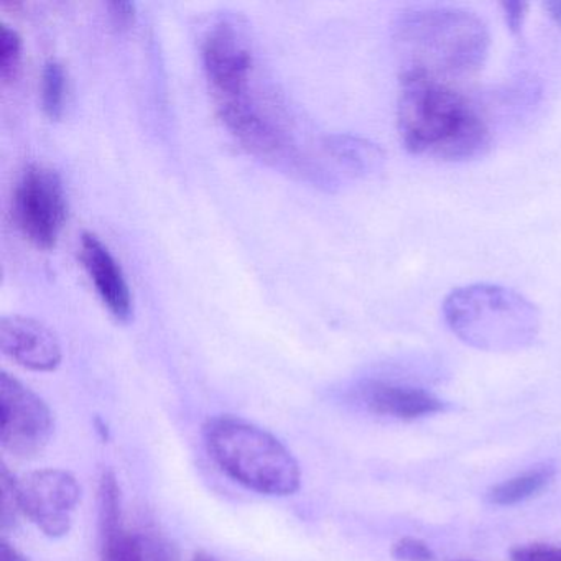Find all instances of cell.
Listing matches in <instances>:
<instances>
[{
    "instance_id": "obj_1",
    "label": "cell",
    "mask_w": 561,
    "mask_h": 561,
    "mask_svg": "<svg viewBox=\"0 0 561 561\" xmlns=\"http://www.w3.org/2000/svg\"><path fill=\"white\" fill-rule=\"evenodd\" d=\"M400 139L416 156L449 162L478 159L492 144L491 129L478 107L448 81L402 75Z\"/></svg>"
},
{
    "instance_id": "obj_2",
    "label": "cell",
    "mask_w": 561,
    "mask_h": 561,
    "mask_svg": "<svg viewBox=\"0 0 561 561\" xmlns=\"http://www.w3.org/2000/svg\"><path fill=\"white\" fill-rule=\"evenodd\" d=\"M402 55V75H423L436 80L478 73L489 54L488 25L468 9L430 5L400 14L393 31Z\"/></svg>"
},
{
    "instance_id": "obj_3",
    "label": "cell",
    "mask_w": 561,
    "mask_h": 561,
    "mask_svg": "<svg viewBox=\"0 0 561 561\" xmlns=\"http://www.w3.org/2000/svg\"><path fill=\"white\" fill-rule=\"evenodd\" d=\"M205 439L219 468L244 488L278 497L300 489L297 459L264 428L234 416H216L206 423Z\"/></svg>"
},
{
    "instance_id": "obj_4",
    "label": "cell",
    "mask_w": 561,
    "mask_h": 561,
    "mask_svg": "<svg viewBox=\"0 0 561 561\" xmlns=\"http://www.w3.org/2000/svg\"><path fill=\"white\" fill-rule=\"evenodd\" d=\"M446 323L466 343L482 350H511L534 340L540 314L511 288L476 284L456 288L443 304Z\"/></svg>"
},
{
    "instance_id": "obj_5",
    "label": "cell",
    "mask_w": 561,
    "mask_h": 561,
    "mask_svg": "<svg viewBox=\"0 0 561 561\" xmlns=\"http://www.w3.org/2000/svg\"><path fill=\"white\" fill-rule=\"evenodd\" d=\"M54 435L50 407L11 374H0V443L21 459L41 455Z\"/></svg>"
},
{
    "instance_id": "obj_6",
    "label": "cell",
    "mask_w": 561,
    "mask_h": 561,
    "mask_svg": "<svg viewBox=\"0 0 561 561\" xmlns=\"http://www.w3.org/2000/svg\"><path fill=\"white\" fill-rule=\"evenodd\" d=\"M67 209L60 176L42 165L28 167L14 193V218L22 234L37 248H55Z\"/></svg>"
},
{
    "instance_id": "obj_7",
    "label": "cell",
    "mask_w": 561,
    "mask_h": 561,
    "mask_svg": "<svg viewBox=\"0 0 561 561\" xmlns=\"http://www.w3.org/2000/svg\"><path fill=\"white\" fill-rule=\"evenodd\" d=\"M22 514L47 537H65L71 530L81 489L77 478L64 469H41L18 479Z\"/></svg>"
},
{
    "instance_id": "obj_8",
    "label": "cell",
    "mask_w": 561,
    "mask_h": 561,
    "mask_svg": "<svg viewBox=\"0 0 561 561\" xmlns=\"http://www.w3.org/2000/svg\"><path fill=\"white\" fill-rule=\"evenodd\" d=\"M203 68L216 103L248 96L251 81V48L234 22L219 21L203 41Z\"/></svg>"
},
{
    "instance_id": "obj_9",
    "label": "cell",
    "mask_w": 561,
    "mask_h": 561,
    "mask_svg": "<svg viewBox=\"0 0 561 561\" xmlns=\"http://www.w3.org/2000/svg\"><path fill=\"white\" fill-rule=\"evenodd\" d=\"M0 350L19 366L37 373H50L64 359L57 334L42 321L21 314L0 320Z\"/></svg>"
},
{
    "instance_id": "obj_10",
    "label": "cell",
    "mask_w": 561,
    "mask_h": 561,
    "mask_svg": "<svg viewBox=\"0 0 561 561\" xmlns=\"http://www.w3.org/2000/svg\"><path fill=\"white\" fill-rule=\"evenodd\" d=\"M221 117L229 133L254 156L261 159L277 160L284 156V134L262 113L261 107L248 96L218 103Z\"/></svg>"
},
{
    "instance_id": "obj_11",
    "label": "cell",
    "mask_w": 561,
    "mask_h": 561,
    "mask_svg": "<svg viewBox=\"0 0 561 561\" xmlns=\"http://www.w3.org/2000/svg\"><path fill=\"white\" fill-rule=\"evenodd\" d=\"M81 261L104 307L121 323L130 321L134 300L126 275L110 249L91 232L81 238Z\"/></svg>"
},
{
    "instance_id": "obj_12",
    "label": "cell",
    "mask_w": 561,
    "mask_h": 561,
    "mask_svg": "<svg viewBox=\"0 0 561 561\" xmlns=\"http://www.w3.org/2000/svg\"><path fill=\"white\" fill-rule=\"evenodd\" d=\"M100 528L103 561H144L142 545L124 528L121 488L111 471L100 482Z\"/></svg>"
},
{
    "instance_id": "obj_13",
    "label": "cell",
    "mask_w": 561,
    "mask_h": 561,
    "mask_svg": "<svg viewBox=\"0 0 561 561\" xmlns=\"http://www.w3.org/2000/svg\"><path fill=\"white\" fill-rule=\"evenodd\" d=\"M370 412L399 420H415L442 412L443 402L428 390L390 382H370L363 389Z\"/></svg>"
},
{
    "instance_id": "obj_14",
    "label": "cell",
    "mask_w": 561,
    "mask_h": 561,
    "mask_svg": "<svg viewBox=\"0 0 561 561\" xmlns=\"http://www.w3.org/2000/svg\"><path fill=\"white\" fill-rule=\"evenodd\" d=\"M328 152L351 176H369L382 169V150L369 140L354 136H333L327 140Z\"/></svg>"
},
{
    "instance_id": "obj_15",
    "label": "cell",
    "mask_w": 561,
    "mask_h": 561,
    "mask_svg": "<svg viewBox=\"0 0 561 561\" xmlns=\"http://www.w3.org/2000/svg\"><path fill=\"white\" fill-rule=\"evenodd\" d=\"M553 476L554 471L550 466H538V468L492 485L488 492V501L494 505H502V507L520 504L548 488V484L553 481Z\"/></svg>"
},
{
    "instance_id": "obj_16",
    "label": "cell",
    "mask_w": 561,
    "mask_h": 561,
    "mask_svg": "<svg viewBox=\"0 0 561 561\" xmlns=\"http://www.w3.org/2000/svg\"><path fill=\"white\" fill-rule=\"evenodd\" d=\"M67 80L64 65L55 60L45 65L44 73H42V107L50 119H60L64 116Z\"/></svg>"
},
{
    "instance_id": "obj_17",
    "label": "cell",
    "mask_w": 561,
    "mask_h": 561,
    "mask_svg": "<svg viewBox=\"0 0 561 561\" xmlns=\"http://www.w3.org/2000/svg\"><path fill=\"white\" fill-rule=\"evenodd\" d=\"M22 61V38L18 31L2 25L0 28V78L11 83L18 77Z\"/></svg>"
},
{
    "instance_id": "obj_18",
    "label": "cell",
    "mask_w": 561,
    "mask_h": 561,
    "mask_svg": "<svg viewBox=\"0 0 561 561\" xmlns=\"http://www.w3.org/2000/svg\"><path fill=\"white\" fill-rule=\"evenodd\" d=\"M0 492H2V501H0V520H2V530H9L14 527L21 514V501H19L18 479L9 472L8 466L2 465L0 469Z\"/></svg>"
},
{
    "instance_id": "obj_19",
    "label": "cell",
    "mask_w": 561,
    "mask_h": 561,
    "mask_svg": "<svg viewBox=\"0 0 561 561\" xmlns=\"http://www.w3.org/2000/svg\"><path fill=\"white\" fill-rule=\"evenodd\" d=\"M392 557L399 561H433L435 553L428 543L420 538L403 537L392 547Z\"/></svg>"
},
{
    "instance_id": "obj_20",
    "label": "cell",
    "mask_w": 561,
    "mask_h": 561,
    "mask_svg": "<svg viewBox=\"0 0 561 561\" xmlns=\"http://www.w3.org/2000/svg\"><path fill=\"white\" fill-rule=\"evenodd\" d=\"M511 561H561V547L548 543L518 545L511 550Z\"/></svg>"
},
{
    "instance_id": "obj_21",
    "label": "cell",
    "mask_w": 561,
    "mask_h": 561,
    "mask_svg": "<svg viewBox=\"0 0 561 561\" xmlns=\"http://www.w3.org/2000/svg\"><path fill=\"white\" fill-rule=\"evenodd\" d=\"M107 12H110V21L114 31L127 32L136 24L137 9L133 2H123V0L110 2Z\"/></svg>"
},
{
    "instance_id": "obj_22",
    "label": "cell",
    "mask_w": 561,
    "mask_h": 561,
    "mask_svg": "<svg viewBox=\"0 0 561 561\" xmlns=\"http://www.w3.org/2000/svg\"><path fill=\"white\" fill-rule=\"evenodd\" d=\"M504 11L508 27L514 32L520 31L527 4H524V2H507V4H504Z\"/></svg>"
},
{
    "instance_id": "obj_23",
    "label": "cell",
    "mask_w": 561,
    "mask_h": 561,
    "mask_svg": "<svg viewBox=\"0 0 561 561\" xmlns=\"http://www.w3.org/2000/svg\"><path fill=\"white\" fill-rule=\"evenodd\" d=\"M0 561H28V558H25L21 551L15 550L8 541L2 540V543H0Z\"/></svg>"
},
{
    "instance_id": "obj_24",
    "label": "cell",
    "mask_w": 561,
    "mask_h": 561,
    "mask_svg": "<svg viewBox=\"0 0 561 561\" xmlns=\"http://www.w3.org/2000/svg\"><path fill=\"white\" fill-rule=\"evenodd\" d=\"M545 8L550 12L554 22H557L558 25H561V2H550V4L545 5Z\"/></svg>"
},
{
    "instance_id": "obj_25",
    "label": "cell",
    "mask_w": 561,
    "mask_h": 561,
    "mask_svg": "<svg viewBox=\"0 0 561 561\" xmlns=\"http://www.w3.org/2000/svg\"><path fill=\"white\" fill-rule=\"evenodd\" d=\"M192 561H218L216 558H213L211 554L206 553V551H198V553H195V557H193Z\"/></svg>"
},
{
    "instance_id": "obj_26",
    "label": "cell",
    "mask_w": 561,
    "mask_h": 561,
    "mask_svg": "<svg viewBox=\"0 0 561 561\" xmlns=\"http://www.w3.org/2000/svg\"><path fill=\"white\" fill-rule=\"evenodd\" d=\"M462 561H471V560H462Z\"/></svg>"
}]
</instances>
